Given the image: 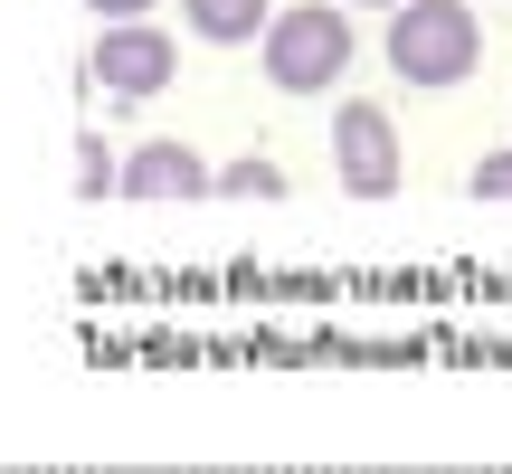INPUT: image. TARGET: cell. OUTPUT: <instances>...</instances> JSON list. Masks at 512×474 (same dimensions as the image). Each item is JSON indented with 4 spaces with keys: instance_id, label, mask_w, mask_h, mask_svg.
Listing matches in <instances>:
<instances>
[{
    "instance_id": "4",
    "label": "cell",
    "mask_w": 512,
    "mask_h": 474,
    "mask_svg": "<svg viewBox=\"0 0 512 474\" xmlns=\"http://www.w3.org/2000/svg\"><path fill=\"white\" fill-rule=\"evenodd\" d=\"M399 124H389V105H361L351 95L342 114H332V181L351 190V200H389L399 190Z\"/></svg>"
},
{
    "instance_id": "7",
    "label": "cell",
    "mask_w": 512,
    "mask_h": 474,
    "mask_svg": "<svg viewBox=\"0 0 512 474\" xmlns=\"http://www.w3.org/2000/svg\"><path fill=\"white\" fill-rule=\"evenodd\" d=\"M219 200H285V171L266 152H238V162H219Z\"/></svg>"
},
{
    "instance_id": "5",
    "label": "cell",
    "mask_w": 512,
    "mask_h": 474,
    "mask_svg": "<svg viewBox=\"0 0 512 474\" xmlns=\"http://www.w3.org/2000/svg\"><path fill=\"white\" fill-rule=\"evenodd\" d=\"M209 190H219V171H209L190 143L152 133V143L124 152V190H114V200H209Z\"/></svg>"
},
{
    "instance_id": "6",
    "label": "cell",
    "mask_w": 512,
    "mask_h": 474,
    "mask_svg": "<svg viewBox=\"0 0 512 474\" xmlns=\"http://www.w3.org/2000/svg\"><path fill=\"white\" fill-rule=\"evenodd\" d=\"M190 38H209V48H247V38L275 29V0H181Z\"/></svg>"
},
{
    "instance_id": "9",
    "label": "cell",
    "mask_w": 512,
    "mask_h": 474,
    "mask_svg": "<svg viewBox=\"0 0 512 474\" xmlns=\"http://www.w3.org/2000/svg\"><path fill=\"white\" fill-rule=\"evenodd\" d=\"M465 190H475V200H512V152H484V162L465 171Z\"/></svg>"
},
{
    "instance_id": "2",
    "label": "cell",
    "mask_w": 512,
    "mask_h": 474,
    "mask_svg": "<svg viewBox=\"0 0 512 474\" xmlns=\"http://www.w3.org/2000/svg\"><path fill=\"white\" fill-rule=\"evenodd\" d=\"M351 57H361V38H351L342 0H294V10H275V29L256 38V67H266L275 95H332L351 76Z\"/></svg>"
},
{
    "instance_id": "11",
    "label": "cell",
    "mask_w": 512,
    "mask_h": 474,
    "mask_svg": "<svg viewBox=\"0 0 512 474\" xmlns=\"http://www.w3.org/2000/svg\"><path fill=\"white\" fill-rule=\"evenodd\" d=\"M351 10H408V0H351Z\"/></svg>"
},
{
    "instance_id": "1",
    "label": "cell",
    "mask_w": 512,
    "mask_h": 474,
    "mask_svg": "<svg viewBox=\"0 0 512 474\" xmlns=\"http://www.w3.org/2000/svg\"><path fill=\"white\" fill-rule=\"evenodd\" d=\"M380 48H389V76L399 86L446 95V86H465L484 67V19H475V0H408V10H389Z\"/></svg>"
},
{
    "instance_id": "8",
    "label": "cell",
    "mask_w": 512,
    "mask_h": 474,
    "mask_svg": "<svg viewBox=\"0 0 512 474\" xmlns=\"http://www.w3.org/2000/svg\"><path fill=\"white\" fill-rule=\"evenodd\" d=\"M76 190H86V200H105V190H124V162L105 152V133H76Z\"/></svg>"
},
{
    "instance_id": "3",
    "label": "cell",
    "mask_w": 512,
    "mask_h": 474,
    "mask_svg": "<svg viewBox=\"0 0 512 474\" xmlns=\"http://www.w3.org/2000/svg\"><path fill=\"white\" fill-rule=\"evenodd\" d=\"M171 76H181V38L152 29V19H124V29H105L86 48V86H105L114 105H152Z\"/></svg>"
},
{
    "instance_id": "10",
    "label": "cell",
    "mask_w": 512,
    "mask_h": 474,
    "mask_svg": "<svg viewBox=\"0 0 512 474\" xmlns=\"http://www.w3.org/2000/svg\"><path fill=\"white\" fill-rule=\"evenodd\" d=\"M86 10L105 19V29H124V19H152V10H162V0H86Z\"/></svg>"
}]
</instances>
